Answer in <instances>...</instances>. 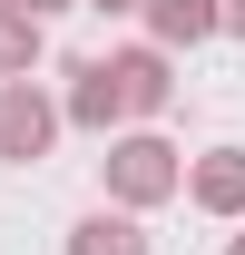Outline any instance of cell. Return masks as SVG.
<instances>
[{
  "mask_svg": "<svg viewBox=\"0 0 245 255\" xmlns=\"http://www.w3.org/2000/svg\"><path fill=\"white\" fill-rule=\"evenodd\" d=\"M98 177H108V206H127V216H147V206H167V196L186 187V157L157 137V128H127V137H108V157H98Z\"/></svg>",
  "mask_w": 245,
  "mask_h": 255,
  "instance_id": "6da1fadb",
  "label": "cell"
},
{
  "mask_svg": "<svg viewBox=\"0 0 245 255\" xmlns=\"http://www.w3.org/2000/svg\"><path fill=\"white\" fill-rule=\"evenodd\" d=\"M59 147V98L39 79H0V167H39Z\"/></svg>",
  "mask_w": 245,
  "mask_h": 255,
  "instance_id": "7a4b0ae2",
  "label": "cell"
},
{
  "mask_svg": "<svg viewBox=\"0 0 245 255\" xmlns=\"http://www.w3.org/2000/svg\"><path fill=\"white\" fill-rule=\"evenodd\" d=\"M108 79H118V118H167V98H177V69L167 49H108Z\"/></svg>",
  "mask_w": 245,
  "mask_h": 255,
  "instance_id": "3957f363",
  "label": "cell"
},
{
  "mask_svg": "<svg viewBox=\"0 0 245 255\" xmlns=\"http://www.w3.org/2000/svg\"><path fill=\"white\" fill-rule=\"evenodd\" d=\"M177 196H196V216L236 226V216H245V147H206V157L186 167V187H177Z\"/></svg>",
  "mask_w": 245,
  "mask_h": 255,
  "instance_id": "277c9868",
  "label": "cell"
},
{
  "mask_svg": "<svg viewBox=\"0 0 245 255\" xmlns=\"http://www.w3.org/2000/svg\"><path fill=\"white\" fill-rule=\"evenodd\" d=\"M59 128H89V137H118V79H108V59H79V69H69Z\"/></svg>",
  "mask_w": 245,
  "mask_h": 255,
  "instance_id": "5b68a950",
  "label": "cell"
},
{
  "mask_svg": "<svg viewBox=\"0 0 245 255\" xmlns=\"http://www.w3.org/2000/svg\"><path fill=\"white\" fill-rule=\"evenodd\" d=\"M147 10V49H196L216 39V0H137Z\"/></svg>",
  "mask_w": 245,
  "mask_h": 255,
  "instance_id": "8992f818",
  "label": "cell"
},
{
  "mask_svg": "<svg viewBox=\"0 0 245 255\" xmlns=\"http://www.w3.org/2000/svg\"><path fill=\"white\" fill-rule=\"evenodd\" d=\"M69 255H147V226L127 216V206H98V216L69 226Z\"/></svg>",
  "mask_w": 245,
  "mask_h": 255,
  "instance_id": "52a82bcc",
  "label": "cell"
},
{
  "mask_svg": "<svg viewBox=\"0 0 245 255\" xmlns=\"http://www.w3.org/2000/svg\"><path fill=\"white\" fill-rule=\"evenodd\" d=\"M39 49H49V20H30V10H10V0H0V79H30Z\"/></svg>",
  "mask_w": 245,
  "mask_h": 255,
  "instance_id": "ba28073f",
  "label": "cell"
},
{
  "mask_svg": "<svg viewBox=\"0 0 245 255\" xmlns=\"http://www.w3.org/2000/svg\"><path fill=\"white\" fill-rule=\"evenodd\" d=\"M216 39H245V0H216Z\"/></svg>",
  "mask_w": 245,
  "mask_h": 255,
  "instance_id": "9c48e42d",
  "label": "cell"
},
{
  "mask_svg": "<svg viewBox=\"0 0 245 255\" xmlns=\"http://www.w3.org/2000/svg\"><path fill=\"white\" fill-rule=\"evenodd\" d=\"M10 10H30V20H49V10H79V0H10Z\"/></svg>",
  "mask_w": 245,
  "mask_h": 255,
  "instance_id": "30bf717a",
  "label": "cell"
},
{
  "mask_svg": "<svg viewBox=\"0 0 245 255\" xmlns=\"http://www.w3.org/2000/svg\"><path fill=\"white\" fill-rule=\"evenodd\" d=\"M79 10H108V20H127V10H137V0H79Z\"/></svg>",
  "mask_w": 245,
  "mask_h": 255,
  "instance_id": "8fae6325",
  "label": "cell"
},
{
  "mask_svg": "<svg viewBox=\"0 0 245 255\" xmlns=\"http://www.w3.org/2000/svg\"><path fill=\"white\" fill-rule=\"evenodd\" d=\"M226 255H245V236H226Z\"/></svg>",
  "mask_w": 245,
  "mask_h": 255,
  "instance_id": "7c38bea8",
  "label": "cell"
}]
</instances>
